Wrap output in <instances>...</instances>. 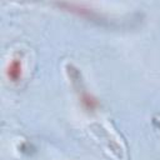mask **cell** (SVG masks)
<instances>
[{
    "mask_svg": "<svg viewBox=\"0 0 160 160\" xmlns=\"http://www.w3.org/2000/svg\"><path fill=\"white\" fill-rule=\"evenodd\" d=\"M8 78L12 81H18L21 78V62L18 59H14L9 65H8V70H6Z\"/></svg>",
    "mask_w": 160,
    "mask_h": 160,
    "instance_id": "6da1fadb",
    "label": "cell"
}]
</instances>
